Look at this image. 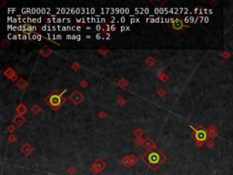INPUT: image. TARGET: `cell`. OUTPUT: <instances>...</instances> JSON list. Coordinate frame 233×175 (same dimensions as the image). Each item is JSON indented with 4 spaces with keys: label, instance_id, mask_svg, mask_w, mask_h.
<instances>
[{
    "label": "cell",
    "instance_id": "6da1fadb",
    "mask_svg": "<svg viewBox=\"0 0 233 175\" xmlns=\"http://www.w3.org/2000/svg\"><path fill=\"white\" fill-rule=\"evenodd\" d=\"M142 159L152 170H157L158 167L164 162L165 156L160 150L155 147L154 149L150 150L146 154L143 155Z\"/></svg>",
    "mask_w": 233,
    "mask_h": 175
},
{
    "label": "cell",
    "instance_id": "7a4b0ae2",
    "mask_svg": "<svg viewBox=\"0 0 233 175\" xmlns=\"http://www.w3.org/2000/svg\"><path fill=\"white\" fill-rule=\"evenodd\" d=\"M66 92H67V89L63 91L62 92L54 91L52 93H50L45 99V102H46L53 111H57V109L66 102V98L64 97V94Z\"/></svg>",
    "mask_w": 233,
    "mask_h": 175
},
{
    "label": "cell",
    "instance_id": "3957f363",
    "mask_svg": "<svg viewBox=\"0 0 233 175\" xmlns=\"http://www.w3.org/2000/svg\"><path fill=\"white\" fill-rule=\"evenodd\" d=\"M193 131H194V134H193V137H194L196 143L199 145L198 147H201L202 143L204 142L206 139H208V133L206 131L205 129H203L202 127H200V129H196L195 128H193L192 126H190Z\"/></svg>",
    "mask_w": 233,
    "mask_h": 175
},
{
    "label": "cell",
    "instance_id": "277c9868",
    "mask_svg": "<svg viewBox=\"0 0 233 175\" xmlns=\"http://www.w3.org/2000/svg\"><path fill=\"white\" fill-rule=\"evenodd\" d=\"M171 22L168 25V27H170L173 31L175 32H180L181 31L183 27H185V24H184V21L182 20L181 18H178V17H176L174 19H171L170 20Z\"/></svg>",
    "mask_w": 233,
    "mask_h": 175
},
{
    "label": "cell",
    "instance_id": "5b68a950",
    "mask_svg": "<svg viewBox=\"0 0 233 175\" xmlns=\"http://www.w3.org/2000/svg\"><path fill=\"white\" fill-rule=\"evenodd\" d=\"M84 99H85V96L78 91H75L69 95V101L75 105L80 104Z\"/></svg>",
    "mask_w": 233,
    "mask_h": 175
},
{
    "label": "cell",
    "instance_id": "8992f818",
    "mask_svg": "<svg viewBox=\"0 0 233 175\" xmlns=\"http://www.w3.org/2000/svg\"><path fill=\"white\" fill-rule=\"evenodd\" d=\"M106 167V163L104 162L102 160L100 159H97V161L94 162L93 166L91 167V171L94 172V173H98L99 172H101L102 170Z\"/></svg>",
    "mask_w": 233,
    "mask_h": 175
},
{
    "label": "cell",
    "instance_id": "52a82bcc",
    "mask_svg": "<svg viewBox=\"0 0 233 175\" xmlns=\"http://www.w3.org/2000/svg\"><path fill=\"white\" fill-rule=\"evenodd\" d=\"M4 76L6 77V78H9L10 79V80H12V81H17V74H16V72H15L14 70H13V68H6L5 69V71H4Z\"/></svg>",
    "mask_w": 233,
    "mask_h": 175
},
{
    "label": "cell",
    "instance_id": "ba28073f",
    "mask_svg": "<svg viewBox=\"0 0 233 175\" xmlns=\"http://www.w3.org/2000/svg\"><path fill=\"white\" fill-rule=\"evenodd\" d=\"M37 27H33L31 26V25H29V24H24L23 26L21 27H18V30H21L24 32V34H29V33H33L35 31H37Z\"/></svg>",
    "mask_w": 233,
    "mask_h": 175
},
{
    "label": "cell",
    "instance_id": "9c48e42d",
    "mask_svg": "<svg viewBox=\"0 0 233 175\" xmlns=\"http://www.w3.org/2000/svg\"><path fill=\"white\" fill-rule=\"evenodd\" d=\"M33 147L31 146L30 143L28 142H26L23 144V146L20 148V151L22 152V153H24V155H26V156H28V155H30L32 152H33Z\"/></svg>",
    "mask_w": 233,
    "mask_h": 175
},
{
    "label": "cell",
    "instance_id": "30bf717a",
    "mask_svg": "<svg viewBox=\"0 0 233 175\" xmlns=\"http://www.w3.org/2000/svg\"><path fill=\"white\" fill-rule=\"evenodd\" d=\"M143 147L145 148V150H147V151H150V150L152 149H154L156 146H155V143L154 141H152V139L150 138H147L145 141H144V144H143Z\"/></svg>",
    "mask_w": 233,
    "mask_h": 175
},
{
    "label": "cell",
    "instance_id": "8fae6325",
    "mask_svg": "<svg viewBox=\"0 0 233 175\" xmlns=\"http://www.w3.org/2000/svg\"><path fill=\"white\" fill-rule=\"evenodd\" d=\"M26 121H27L26 119H25L23 116H21V115H17V116H15V118L13 119V122L18 127L22 126Z\"/></svg>",
    "mask_w": 233,
    "mask_h": 175
},
{
    "label": "cell",
    "instance_id": "7c38bea8",
    "mask_svg": "<svg viewBox=\"0 0 233 175\" xmlns=\"http://www.w3.org/2000/svg\"><path fill=\"white\" fill-rule=\"evenodd\" d=\"M52 49L50 48H48L47 46H44L40 50H39V53H40L44 58H47L49 55L52 54Z\"/></svg>",
    "mask_w": 233,
    "mask_h": 175
},
{
    "label": "cell",
    "instance_id": "4fadbf2b",
    "mask_svg": "<svg viewBox=\"0 0 233 175\" xmlns=\"http://www.w3.org/2000/svg\"><path fill=\"white\" fill-rule=\"evenodd\" d=\"M16 85H17V87L19 89H25L27 88V80L25 78H18L17 79V81L16 82Z\"/></svg>",
    "mask_w": 233,
    "mask_h": 175
},
{
    "label": "cell",
    "instance_id": "5bb4252c",
    "mask_svg": "<svg viewBox=\"0 0 233 175\" xmlns=\"http://www.w3.org/2000/svg\"><path fill=\"white\" fill-rule=\"evenodd\" d=\"M16 111H17V115H21V116H23V115L27 111V108L25 106L23 103H20L16 108Z\"/></svg>",
    "mask_w": 233,
    "mask_h": 175
},
{
    "label": "cell",
    "instance_id": "9a60e30c",
    "mask_svg": "<svg viewBox=\"0 0 233 175\" xmlns=\"http://www.w3.org/2000/svg\"><path fill=\"white\" fill-rule=\"evenodd\" d=\"M146 64L148 65V67H153L154 65L156 64V59L154 57H152V56H148L147 58V59L145 60Z\"/></svg>",
    "mask_w": 233,
    "mask_h": 175
},
{
    "label": "cell",
    "instance_id": "2e32d148",
    "mask_svg": "<svg viewBox=\"0 0 233 175\" xmlns=\"http://www.w3.org/2000/svg\"><path fill=\"white\" fill-rule=\"evenodd\" d=\"M31 111L35 115H38V114H40V112L42 111V109H41V107L39 106L38 104H36V105H34V106L31 108Z\"/></svg>",
    "mask_w": 233,
    "mask_h": 175
},
{
    "label": "cell",
    "instance_id": "e0dca14e",
    "mask_svg": "<svg viewBox=\"0 0 233 175\" xmlns=\"http://www.w3.org/2000/svg\"><path fill=\"white\" fill-rule=\"evenodd\" d=\"M128 82L125 78H121L120 80L118 82V86L121 89H126L128 87Z\"/></svg>",
    "mask_w": 233,
    "mask_h": 175
},
{
    "label": "cell",
    "instance_id": "ac0fdd59",
    "mask_svg": "<svg viewBox=\"0 0 233 175\" xmlns=\"http://www.w3.org/2000/svg\"><path fill=\"white\" fill-rule=\"evenodd\" d=\"M158 78L160 79L162 82H166L167 80H168V76L167 74H165L164 72H160L158 74Z\"/></svg>",
    "mask_w": 233,
    "mask_h": 175
},
{
    "label": "cell",
    "instance_id": "d6986e66",
    "mask_svg": "<svg viewBox=\"0 0 233 175\" xmlns=\"http://www.w3.org/2000/svg\"><path fill=\"white\" fill-rule=\"evenodd\" d=\"M17 141V138L16 135H14V134H10L7 138V141L9 143H15Z\"/></svg>",
    "mask_w": 233,
    "mask_h": 175
},
{
    "label": "cell",
    "instance_id": "ffe728a7",
    "mask_svg": "<svg viewBox=\"0 0 233 175\" xmlns=\"http://www.w3.org/2000/svg\"><path fill=\"white\" fill-rule=\"evenodd\" d=\"M144 141L145 139H142V138H136L135 139V144L138 145V146H143V144H144Z\"/></svg>",
    "mask_w": 233,
    "mask_h": 175
},
{
    "label": "cell",
    "instance_id": "44dd1931",
    "mask_svg": "<svg viewBox=\"0 0 233 175\" xmlns=\"http://www.w3.org/2000/svg\"><path fill=\"white\" fill-rule=\"evenodd\" d=\"M143 135V131H141L140 129H137L135 131H134V136L136 138H141Z\"/></svg>",
    "mask_w": 233,
    "mask_h": 175
},
{
    "label": "cell",
    "instance_id": "7402d4cb",
    "mask_svg": "<svg viewBox=\"0 0 233 175\" xmlns=\"http://www.w3.org/2000/svg\"><path fill=\"white\" fill-rule=\"evenodd\" d=\"M122 164H124L125 165V166H130V156H127V157H125L124 158L123 160H122Z\"/></svg>",
    "mask_w": 233,
    "mask_h": 175
},
{
    "label": "cell",
    "instance_id": "603a6c76",
    "mask_svg": "<svg viewBox=\"0 0 233 175\" xmlns=\"http://www.w3.org/2000/svg\"><path fill=\"white\" fill-rule=\"evenodd\" d=\"M7 131L9 133L13 134V132H14V131H16V127H15L13 124H10V125H9V126H7Z\"/></svg>",
    "mask_w": 233,
    "mask_h": 175
},
{
    "label": "cell",
    "instance_id": "cb8c5ba5",
    "mask_svg": "<svg viewBox=\"0 0 233 175\" xmlns=\"http://www.w3.org/2000/svg\"><path fill=\"white\" fill-rule=\"evenodd\" d=\"M99 53L102 54L103 56H106V55L109 53V49H107V48H99Z\"/></svg>",
    "mask_w": 233,
    "mask_h": 175
},
{
    "label": "cell",
    "instance_id": "d4e9b609",
    "mask_svg": "<svg viewBox=\"0 0 233 175\" xmlns=\"http://www.w3.org/2000/svg\"><path fill=\"white\" fill-rule=\"evenodd\" d=\"M1 47L2 48H8V47H10V42H9L7 39H4V40L1 42Z\"/></svg>",
    "mask_w": 233,
    "mask_h": 175
},
{
    "label": "cell",
    "instance_id": "484cf974",
    "mask_svg": "<svg viewBox=\"0 0 233 175\" xmlns=\"http://www.w3.org/2000/svg\"><path fill=\"white\" fill-rule=\"evenodd\" d=\"M130 165H134V164L137 163L138 159L135 157V155H130Z\"/></svg>",
    "mask_w": 233,
    "mask_h": 175
},
{
    "label": "cell",
    "instance_id": "4316f807",
    "mask_svg": "<svg viewBox=\"0 0 233 175\" xmlns=\"http://www.w3.org/2000/svg\"><path fill=\"white\" fill-rule=\"evenodd\" d=\"M158 95L160 97H161V98H163V97H165L166 95H167V92H166V91L164 89H160V91H158Z\"/></svg>",
    "mask_w": 233,
    "mask_h": 175
},
{
    "label": "cell",
    "instance_id": "83f0119b",
    "mask_svg": "<svg viewBox=\"0 0 233 175\" xmlns=\"http://www.w3.org/2000/svg\"><path fill=\"white\" fill-rule=\"evenodd\" d=\"M71 68H72V69L73 70H78L79 68H80V66H79V64L78 63H77V62H74L73 64H72V66H71Z\"/></svg>",
    "mask_w": 233,
    "mask_h": 175
},
{
    "label": "cell",
    "instance_id": "f1b7e54d",
    "mask_svg": "<svg viewBox=\"0 0 233 175\" xmlns=\"http://www.w3.org/2000/svg\"><path fill=\"white\" fill-rule=\"evenodd\" d=\"M79 85H80L82 88H87L88 83H87V81L86 80V79H82V80H80V82H79Z\"/></svg>",
    "mask_w": 233,
    "mask_h": 175
},
{
    "label": "cell",
    "instance_id": "f546056e",
    "mask_svg": "<svg viewBox=\"0 0 233 175\" xmlns=\"http://www.w3.org/2000/svg\"><path fill=\"white\" fill-rule=\"evenodd\" d=\"M69 174H74L76 172V170H75V168H73V167H69L68 169H67V171Z\"/></svg>",
    "mask_w": 233,
    "mask_h": 175
},
{
    "label": "cell",
    "instance_id": "4dcf8cb0",
    "mask_svg": "<svg viewBox=\"0 0 233 175\" xmlns=\"http://www.w3.org/2000/svg\"><path fill=\"white\" fill-rule=\"evenodd\" d=\"M125 102H126V101L125 99H124L123 98H120V99H118V103L120 105V106H123L124 104H125Z\"/></svg>",
    "mask_w": 233,
    "mask_h": 175
},
{
    "label": "cell",
    "instance_id": "1f68e13d",
    "mask_svg": "<svg viewBox=\"0 0 233 175\" xmlns=\"http://www.w3.org/2000/svg\"><path fill=\"white\" fill-rule=\"evenodd\" d=\"M98 117H99V119H105L106 118V113L104 111H100L99 113H98Z\"/></svg>",
    "mask_w": 233,
    "mask_h": 175
},
{
    "label": "cell",
    "instance_id": "d6a6232c",
    "mask_svg": "<svg viewBox=\"0 0 233 175\" xmlns=\"http://www.w3.org/2000/svg\"><path fill=\"white\" fill-rule=\"evenodd\" d=\"M102 37H103V36H102V34L98 33V34H97V36H96V38H97V39H100V38H101Z\"/></svg>",
    "mask_w": 233,
    "mask_h": 175
},
{
    "label": "cell",
    "instance_id": "836d02e7",
    "mask_svg": "<svg viewBox=\"0 0 233 175\" xmlns=\"http://www.w3.org/2000/svg\"><path fill=\"white\" fill-rule=\"evenodd\" d=\"M213 145H214L213 141H209V142H208V146H209L210 148H212V147H213Z\"/></svg>",
    "mask_w": 233,
    "mask_h": 175
},
{
    "label": "cell",
    "instance_id": "e575fe53",
    "mask_svg": "<svg viewBox=\"0 0 233 175\" xmlns=\"http://www.w3.org/2000/svg\"><path fill=\"white\" fill-rule=\"evenodd\" d=\"M110 30L111 31H115L116 30V26H115V25H112V26L110 27Z\"/></svg>",
    "mask_w": 233,
    "mask_h": 175
},
{
    "label": "cell",
    "instance_id": "d590c367",
    "mask_svg": "<svg viewBox=\"0 0 233 175\" xmlns=\"http://www.w3.org/2000/svg\"><path fill=\"white\" fill-rule=\"evenodd\" d=\"M96 28H97V31H99V30H101V29H102V27L99 26V25H97V26L96 27Z\"/></svg>",
    "mask_w": 233,
    "mask_h": 175
},
{
    "label": "cell",
    "instance_id": "8d00e7d4",
    "mask_svg": "<svg viewBox=\"0 0 233 175\" xmlns=\"http://www.w3.org/2000/svg\"><path fill=\"white\" fill-rule=\"evenodd\" d=\"M80 39H81V36L77 35V40H80Z\"/></svg>",
    "mask_w": 233,
    "mask_h": 175
},
{
    "label": "cell",
    "instance_id": "74e56055",
    "mask_svg": "<svg viewBox=\"0 0 233 175\" xmlns=\"http://www.w3.org/2000/svg\"><path fill=\"white\" fill-rule=\"evenodd\" d=\"M76 30H77V31L81 30V27H76Z\"/></svg>",
    "mask_w": 233,
    "mask_h": 175
},
{
    "label": "cell",
    "instance_id": "f35d334b",
    "mask_svg": "<svg viewBox=\"0 0 233 175\" xmlns=\"http://www.w3.org/2000/svg\"><path fill=\"white\" fill-rule=\"evenodd\" d=\"M126 29V27H121V31H124Z\"/></svg>",
    "mask_w": 233,
    "mask_h": 175
},
{
    "label": "cell",
    "instance_id": "ab89813d",
    "mask_svg": "<svg viewBox=\"0 0 233 175\" xmlns=\"http://www.w3.org/2000/svg\"><path fill=\"white\" fill-rule=\"evenodd\" d=\"M86 38H91V36H87Z\"/></svg>",
    "mask_w": 233,
    "mask_h": 175
}]
</instances>
